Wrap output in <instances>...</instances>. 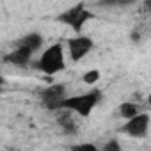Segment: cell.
Masks as SVG:
<instances>
[{
  "instance_id": "obj_1",
  "label": "cell",
  "mask_w": 151,
  "mask_h": 151,
  "mask_svg": "<svg viewBox=\"0 0 151 151\" xmlns=\"http://www.w3.org/2000/svg\"><path fill=\"white\" fill-rule=\"evenodd\" d=\"M101 100V91L100 89H93L86 94H78V96H66L60 101L59 109H69L71 112H75L80 117H87L91 116L93 109L100 103Z\"/></svg>"
},
{
  "instance_id": "obj_2",
  "label": "cell",
  "mask_w": 151,
  "mask_h": 151,
  "mask_svg": "<svg viewBox=\"0 0 151 151\" xmlns=\"http://www.w3.org/2000/svg\"><path fill=\"white\" fill-rule=\"evenodd\" d=\"M34 68L43 71L45 75L52 77V75L62 71L66 68V60H64V48L60 43H55L52 46H48L43 55L39 57V60L34 62Z\"/></svg>"
},
{
  "instance_id": "obj_3",
  "label": "cell",
  "mask_w": 151,
  "mask_h": 151,
  "mask_svg": "<svg viewBox=\"0 0 151 151\" xmlns=\"http://www.w3.org/2000/svg\"><path fill=\"white\" fill-rule=\"evenodd\" d=\"M94 18V13H91L87 7H86V2H78L77 6H71L69 9L62 11L59 16H57V22L59 23H64L68 27H71L77 34L82 32L84 25Z\"/></svg>"
},
{
  "instance_id": "obj_4",
  "label": "cell",
  "mask_w": 151,
  "mask_h": 151,
  "mask_svg": "<svg viewBox=\"0 0 151 151\" xmlns=\"http://www.w3.org/2000/svg\"><path fill=\"white\" fill-rule=\"evenodd\" d=\"M151 34V0H142L137 11V22L132 30V41L142 43Z\"/></svg>"
},
{
  "instance_id": "obj_5",
  "label": "cell",
  "mask_w": 151,
  "mask_h": 151,
  "mask_svg": "<svg viewBox=\"0 0 151 151\" xmlns=\"http://www.w3.org/2000/svg\"><path fill=\"white\" fill-rule=\"evenodd\" d=\"M147 130H149V116L146 112H140L135 117L126 119V123L119 128L121 133H124L128 137H135V139L144 137L147 133Z\"/></svg>"
},
{
  "instance_id": "obj_6",
  "label": "cell",
  "mask_w": 151,
  "mask_h": 151,
  "mask_svg": "<svg viewBox=\"0 0 151 151\" xmlns=\"http://www.w3.org/2000/svg\"><path fill=\"white\" fill-rule=\"evenodd\" d=\"M93 46H94V41L89 36H77V37L68 39V53L73 62L82 60L93 50Z\"/></svg>"
},
{
  "instance_id": "obj_7",
  "label": "cell",
  "mask_w": 151,
  "mask_h": 151,
  "mask_svg": "<svg viewBox=\"0 0 151 151\" xmlns=\"http://www.w3.org/2000/svg\"><path fill=\"white\" fill-rule=\"evenodd\" d=\"M64 98H66V87L62 84H52L39 93V100L48 110H57Z\"/></svg>"
},
{
  "instance_id": "obj_8",
  "label": "cell",
  "mask_w": 151,
  "mask_h": 151,
  "mask_svg": "<svg viewBox=\"0 0 151 151\" xmlns=\"http://www.w3.org/2000/svg\"><path fill=\"white\" fill-rule=\"evenodd\" d=\"M32 55H34V50H30V48H27V46H14L13 52H9V53L4 55V62L23 68V66L30 64Z\"/></svg>"
},
{
  "instance_id": "obj_9",
  "label": "cell",
  "mask_w": 151,
  "mask_h": 151,
  "mask_svg": "<svg viewBox=\"0 0 151 151\" xmlns=\"http://www.w3.org/2000/svg\"><path fill=\"white\" fill-rule=\"evenodd\" d=\"M55 112H57V123L66 135H75L78 132V124L73 117L75 112H71L69 109H57Z\"/></svg>"
},
{
  "instance_id": "obj_10",
  "label": "cell",
  "mask_w": 151,
  "mask_h": 151,
  "mask_svg": "<svg viewBox=\"0 0 151 151\" xmlns=\"http://www.w3.org/2000/svg\"><path fill=\"white\" fill-rule=\"evenodd\" d=\"M14 46H27V48L37 52V50L43 46V36H41L39 32H29V34H25L23 37H20V39L14 43Z\"/></svg>"
},
{
  "instance_id": "obj_11",
  "label": "cell",
  "mask_w": 151,
  "mask_h": 151,
  "mask_svg": "<svg viewBox=\"0 0 151 151\" xmlns=\"http://www.w3.org/2000/svg\"><path fill=\"white\" fill-rule=\"evenodd\" d=\"M137 114H140V112H139V105H137V103L124 101V103H121V105H119V116H121L123 119H132V117H135Z\"/></svg>"
},
{
  "instance_id": "obj_12",
  "label": "cell",
  "mask_w": 151,
  "mask_h": 151,
  "mask_svg": "<svg viewBox=\"0 0 151 151\" xmlns=\"http://www.w3.org/2000/svg\"><path fill=\"white\" fill-rule=\"evenodd\" d=\"M137 2H142V0H100L98 6H121V7H126V6H133Z\"/></svg>"
},
{
  "instance_id": "obj_13",
  "label": "cell",
  "mask_w": 151,
  "mask_h": 151,
  "mask_svg": "<svg viewBox=\"0 0 151 151\" xmlns=\"http://www.w3.org/2000/svg\"><path fill=\"white\" fill-rule=\"evenodd\" d=\"M82 80H84V84H87V86L96 84V82L100 80V71H98V69H89V71H86L84 77H82Z\"/></svg>"
},
{
  "instance_id": "obj_14",
  "label": "cell",
  "mask_w": 151,
  "mask_h": 151,
  "mask_svg": "<svg viewBox=\"0 0 151 151\" xmlns=\"http://www.w3.org/2000/svg\"><path fill=\"white\" fill-rule=\"evenodd\" d=\"M101 149H103V151H121V144H119L116 139H110Z\"/></svg>"
},
{
  "instance_id": "obj_15",
  "label": "cell",
  "mask_w": 151,
  "mask_h": 151,
  "mask_svg": "<svg viewBox=\"0 0 151 151\" xmlns=\"http://www.w3.org/2000/svg\"><path fill=\"white\" fill-rule=\"evenodd\" d=\"M71 149H75V151H98V147L94 144H75V146H71Z\"/></svg>"
},
{
  "instance_id": "obj_16",
  "label": "cell",
  "mask_w": 151,
  "mask_h": 151,
  "mask_svg": "<svg viewBox=\"0 0 151 151\" xmlns=\"http://www.w3.org/2000/svg\"><path fill=\"white\" fill-rule=\"evenodd\" d=\"M147 105H149V107H151V93H149V94H147Z\"/></svg>"
}]
</instances>
